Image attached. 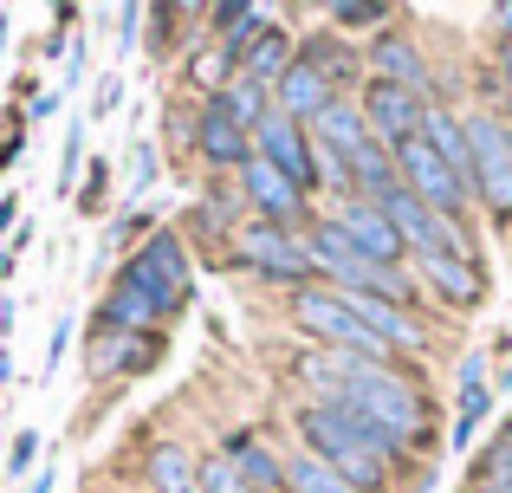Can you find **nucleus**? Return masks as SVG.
Instances as JSON below:
<instances>
[{
  "mask_svg": "<svg viewBox=\"0 0 512 493\" xmlns=\"http://www.w3.org/2000/svg\"><path fill=\"white\" fill-rule=\"evenodd\" d=\"M292 429H299L305 455H318L338 481H350L357 493H389L396 487V468H383V461L357 442V429L338 416V403H305L299 416H292Z\"/></svg>",
  "mask_w": 512,
  "mask_h": 493,
  "instance_id": "obj_1",
  "label": "nucleus"
},
{
  "mask_svg": "<svg viewBox=\"0 0 512 493\" xmlns=\"http://www.w3.org/2000/svg\"><path fill=\"white\" fill-rule=\"evenodd\" d=\"M292 325H299L305 338H318L325 351L363 357V364H389V357H396L357 312H350L344 292H331V286H299V292H292Z\"/></svg>",
  "mask_w": 512,
  "mask_h": 493,
  "instance_id": "obj_2",
  "label": "nucleus"
},
{
  "mask_svg": "<svg viewBox=\"0 0 512 493\" xmlns=\"http://www.w3.org/2000/svg\"><path fill=\"white\" fill-rule=\"evenodd\" d=\"M467 176H474V202L506 228L512 221V137L500 111L467 117Z\"/></svg>",
  "mask_w": 512,
  "mask_h": 493,
  "instance_id": "obj_3",
  "label": "nucleus"
},
{
  "mask_svg": "<svg viewBox=\"0 0 512 493\" xmlns=\"http://www.w3.org/2000/svg\"><path fill=\"white\" fill-rule=\"evenodd\" d=\"M117 286L156 299V305H163V318L182 312V305H188V253H182V234L156 228L150 241H143V253H130V260L117 266Z\"/></svg>",
  "mask_w": 512,
  "mask_h": 493,
  "instance_id": "obj_4",
  "label": "nucleus"
},
{
  "mask_svg": "<svg viewBox=\"0 0 512 493\" xmlns=\"http://www.w3.org/2000/svg\"><path fill=\"white\" fill-rule=\"evenodd\" d=\"M389 156H396V169H402V189H409L415 202H428L441 221H461V228H467V215H474V189H467V182L454 176V169L441 163V156L428 150L422 137H409L402 150H389Z\"/></svg>",
  "mask_w": 512,
  "mask_h": 493,
  "instance_id": "obj_5",
  "label": "nucleus"
},
{
  "mask_svg": "<svg viewBox=\"0 0 512 493\" xmlns=\"http://www.w3.org/2000/svg\"><path fill=\"white\" fill-rule=\"evenodd\" d=\"M234 260L253 266V273H266V279H286V286H312L318 279L312 253H305V234H286V228H273V221H247V228L234 234Z\"/></svg>",
  "mask_w": 512,
  "mask_h": 493,
  "instance_id": "obj_6",
  "label": "nucleus"
},
{
  "mask_svg": "<svg viewBox=\"0 0 512 493\" xmlns=\"http://www.w3.org/2000/svg\"><path fill=\"white\" fill-rule=\"evenodd\" d=\"M357 104H363V124H370V143H383V150H402L428 124V98L409 85H389V78H363Z\"/></svg>",
  "mask_w": 512,
  "mask_h": 493,
  "instance_id": "obj_7",
  "label": "nucleus"
},
{
  "mask_svg": "<svg viewBox=\"0 0 512 493\" xmlns=\"http://www.w3.org/2000/svg\"><path fill=\"white\" fill-rule=\"evenodd\" d=\"M253 156H266V163H273L299 195H318V189H325V163H318L312 130L292 124V117H279V111L266 117L260 130H253Z\"/></svg>",
  "mask_w": 512,
  "mask_h": 493,
  "instance_id": "obj_8",
  "label": "nucleus"
},
{
  "mask_svg": "<svg viewBox=\"0 0 512 493\" xmlns=\"http://www.w3.org/2000/svg\"><path fill=\"white\" fill-rule=\"evenodd\" d=\"M240 195H247L253 221H273V228H286V234L312 228V195H299L266 156H247V163H240Z\"/></svg>",
  "mask_w": 512,
  "mask_h": 493,
  "instance_id": "obj_9",
  "label": "nucleus"
},
{
  "mask_svg": "<svg viewBox=\"0 0 512 493\" xmlns=\"http://www.w3.org/2000/svg\"><path fill=\"white\" fill-rule=\"evenodd\" d=\"M331 221H338L344 241L357 247L370 266H389V273H396V266L409 260V247H402V234L389 228V215L376 202H363V195H331Z\"/></svg>",
  "mask_w": 512,
  "mask_h": 493,
  "instance_id": "obj_10",
  "label": "nucleus"
},
{
  "mask_svg": "<svg viewBox=\"0 0 512 493\" xmlns=\"http://www.w3.org/2000/svg\"><path fill=\"white\" fill-rule=\"evenodd\" d=\"M415 286L435 292L448 312H474L480 299H487V273H480V260H467V253H415Z\"/></svg>",
  "mask_w": 512,
  "mask_h": 493,
  "instance_id": "obj_11",
  "label": "nucleus"
},
{
  "mask_svg": "<svg viewBox=\"0 0 512 493\" xmlns=\"http://www.w3.org/2000/svg\"><path fill=\"white\" fill-rule=\"evenodd\" d=\"M370 78H389V85H409V91H422V98H435V65H428L422 46H415L409 33H396V26H383V33L370 39Z\"/></svg>",
  "mask_w": 512,
  "mask_h": 493,
  "instance_id": "obj_12",
  "label": "nucleus"
},
{
  "mask_svg": "<svg viewBox=\"0 0 512 493\" xmlns=\"http://www.w3.org/2000/svg\"><path fill=\"white\" fill-rule=\"evenodd\" d=\"M312 143H318V156H325V163H350V156L363 150V143H370V124H363V104L357 98H331L325 111L312 117Z\"/></svg>",
  "mask_w": 512,
  "mask_h": 493,
  "instance_id": "obj_13",
  "label": "nucleus"
},
{
  "mask_svg": "<svg viewBox=\"0 0 512 493\" xmlns=\"http://www.w3.org/2000/svg\"><path fill=\"white\" fill-rule=\"evenodd\" d=\"M195 150L208 156L214 169H240V163L253 156V137H247V130H240L214 98H201V111H195Z\"/></svg>",
  "mask_w": 512,
  "mask_h": 493,
  "instance_id": "obj_14",
  "label": "nucleus"
},
{
  "mask_svg": "<svg viewBox=\"0 0 512 493\" xmlns=\"http://www.w3.org/2000/svg\"><path fill=\"white\" fill-rule=\"evenodd\" d=\"M331 98H338V91H331V85H325V72H318V65H305V59H292V65H286V78L273 85V111H279V117H292V124H305V130H312V117L325 111Z\"/></svg>",
  "mask_w": 512,
  "mask_h": 493,
  "instance_id": "obj_15",
  "label": "nucleus"
},
{
  "mask_svg": "<svg viewBox=\"0 0 512 493\" xmlns=\"http://www.w3.org/2000/svg\"><path fill=\"white\" fill-rule=\"evenodd\" d=\"M156 357H163V331H137V338H130V331H98V344H91V377H124V370H150Z\"/></svg>",
  "mask_w": 512,
  "mask_h": 493,
  "instance_id": "obj_16",
  "label": "nucleus"
},
{
  "mask_svg": "<svg viewBox=\"0 0 512 493\" xmlns=\"http://www.w3.org/2000/svg\"><path fill=\"white\" fill-rule=\"evenodd\" d=\"M299 59L318 65V72H325V85L338 91V98H350V85L363 91V78H370V65L357 59V46H350L344 33H312V39L299 46Z\"/></svg>",
  "mask_w": 512,
  "mask_h": 493,
  "instance_id": "obj_17",
  "label": "nucleus"
},
{
  "mask_svg": "<svg viewBox=\"0 0 512 493\" xmlns=\"http://www.w3.org/2000/svg\"><path fill=\"white\" fill-rule=\"evenodd\" d=\"M221 455L234 461V474L247 481V493H279L286 487V455H273L260 435H227Z\"/></svg>",
  "mask_w": 512,
  "mask_h": 493,
  "instance_id": "obj_18",
  "label": "nucleus"
},
{
  "mask_svg": "<svg viewBox=\"0 0 512 493\" xmlns=\"http://www.w3.org/2000/svg\"><path fill=\"white\" fill-rule=\"evenodd\" d=\"M292 59H299V39H292L286 26L273 20V26H266V33L247 46V52H240V78H253V85L273 91L279 78H286V65H292Z\"/></svg>",
  "mask_w": 512,
  "mask_h": 493,
  "instance_id": "obj_19",
  "label": "nucleus"
},
{
  "mask_svg": "<svg viewBox=\"0 0 512 493\" xmlns=\"http://www.w3.org/2000/svg\"><path fill=\"white\" fill-rule=\"evenodd\" d=\"M143 481L150 493H201V461L188 442H156L150 461H143Z\"/></svg>",
  "mask_w": 512,
  "mask_h": 493,
  "instance_id": "obj_20",
  "label": "nucleus"
},
{
  "mask_svg": "<svg viewBox=\"0 0 512 493\" xmlns=\"http://www.w3.org/2000/svg\"><path fill=\"white\" fill-rule=\"evenodd\" d=\"M214 104H221V111L234 117V124L247 130V137L266 124V117H273V91H266V85H253V78H240V72L227 78L221 91H214Z\"/></svg>",
  "mask_w": 512,
  "mask_h": 493,
  "instance_id": "obj_21",
  "label": "nucleus"
},
{
  "mask_svg": "<svg viewBox=\"0 0 512 493\" xmlns=\"http://www.w3.org/2000/svg\"><path fill=\"white\" fill-rule=\"evenodd\" d=\"M286 493H357V487H350V481H338V474H331L318 455L292 448V455H286Z\"/></svg>",
  "mask_w": 512,
  "mask_h": 493,
  "instance_id": "obj_22",
  "label": "nucleus"
},
{
  "mask_svg": "<svg viewBox=\"0 0 512 493\" xmlns=\"http://www.w3.org/2000/svg\"><path fill=\"white\" fill-rule=\"evenodd\" d=\"M234 72H240L234 52L214 46V39H201V52H188V85H201V98H214V91H221Z\"/></svg>",
  "mask_w": 512,
  "mask_h": 493,
  "instance_id": "obj_23",
  "label": "nucleus"
},
{
  "mask_svg": "<svg viewBox=\"0 0 512 493\" xmlns=\"http://www.w3.org/2000/svg\"><path fill=\"white\" fill-rule=\"evenodd\" d=\"M383 26H396V13L389 7H376V0H344V7H331V33H383Z\"/></svg>",
  "mask_w": 512,
  "mask_h": 493,
  "instance_id": "obj_24",
  "label": "nucleus"
},
{
  "mask_svg": "<svg viewBox=\"0 0 512 493\" xmlns=\"http://www.w3.org/2000/svg\"><path fill=\"white\" fill-rule=\"evenodd\" d=\"M480 416H487V383H480V364L467 357L461 364V422H454V448H467V435H474Z\"/></svg>",
  "mask_w": 512,
  "mask_h": 493,
  "instance_id": "obj_25",
  "label": "nucleus"
},
{
  "mask_svg": "<svg viewBox=\"0 0 512 493\" xmlns=\"http://www.w3.org/2000/svg\"><path fill=\"white\" fill-rule=\"evenodd\" d=\"M480 487H500V493H512V422L500 429V442L480 455Z\"/></svg>",
  "mask_w": 512,
  "mask_h": 493,
  "instance_id": "obj_26",
  "label": "nucleus"
},
{
  "mask_svg": "<svg viewBox=\"0 0 512 493\" xmlns=\"http://www.w3.org/2000/svg\"><path fill=\"white\" fill-rule=\"evenodd\" d=\"M201 493H247V481L234 474L227 455H201Z\"/></svg>",
  "mask_w": 512,
  "mask_h": 493,
  "instance_id": "obj_27",
  "label": "nucleus"
},
{
  "mask_svg": "<svg viewBox=\"0 0 512 493\" xmlns=\"http://www.w3.org/2000/svg\"><path fill=\"white\" fill-rule=\"evenodd\" d=\"M33 461H39V435H33V429H20V435H13V448H7V481L33 474Z\"/></svg>",
  "mask_w": 512,
  "mask_h": 493,
  "instance_id": "obj_28",
  "label": "nucleus"
},
{
  "mask_svg": "<svg viewBox=\"0 0 512 493\" xmlns=\"http://www.w3.org/2000/svg\"><path fill=\"white\" fill-rule=\"evenodd\" d=\"M78 156H85V124H72V130H65V156H59V195L78 182Z\"/></svg>",
  "mask_w": 512,
  "mask_h": 493,
  "instance_id": "obj_29",
  "label": "nucleus"
},
{
  "mask_svg": "<svg viewBox=\"0 0 512 493\" xmlns=\"http://www.w3.org/2000/svg\"><path fill=\"white\" fill-rule=\"evenodd\" d=\"M20 150H26V117H20V111H7V124H0V169L20 163Z\"/></svg>",
  "mask_w": 512,
  "mask_h": 493,
  "instance_id": "obj_30",
  "label": "nucleus"
},
{
  "mask_svg": "<svg viewBox=\"0 0 512 493\" xmlns=\"http://www.w3.org/2000/svg\"><path fill=\"white\" fill-rule=\"evenodd\" d=\"M104 182H111V169L98 163V169H91V182H85V208H98V202H104Z\"/></svg>",
  "mask_w": 512,
  "mask_h": 493,
  "instance_id": "obj_31",
  "label": "nucleus"
},
{
  "mask_svg": "<svg viewBox=\"0 0 512 493\" xmlns=\"http://www.w3.org/2000/svg\"><path fill=\"white\" fill-rule=\"evenodd\" d=\"M65 344H72V325H65V318H59V325H52V351H46V370H52V364H59V357H65Z\"/></svg>",
  "mask_w": 512,
  "mask_h": 493,
  "instance_id": "obj_32",
  "label": "nucleus"
},
{
  "mask_svg": "<svg viewBox=\"0 0 512 493\" xmlns=\"http://www.w3.org/2000/svg\"><path fill=\"white\" fill-rule=\"evenodd\" d=\"M493 65H500V85H506V104H512V46H493Z\"/></svg>",
  "mask_w": 512,
  "mask_h": 493,
  "instance_id": "obj_33",
  "label": "nucleus"
},
{
  "mask_svg": "<svg viewBox=\"0 0 512 493\" xmlns=\"http://www.w3.org/2000/svg\"><path fill=\"white\" fill-rule=\"evenodd\" d=\"M493 26H500V39H493V46H512V7H493Z\"/></svg>",
  "mask_w": 512,
  "mask_h": 493,
  "instance_id": "obj_34",
  "label": "nucleus"
},
{
  "mask_svg": "<svg viewBox=\"0 0 512 493\" xmlns=\"http://www.w3.org/2000/svg\"><path fill=\"white\" fill-rule=\"evenodd\" d=\"M13 215H20V202H13V195H7V202H0V234L13 228Z\"/></svg>",
  "mask_w": 512,
  "mask_h": 493,
  "instance_id": "obj_35",
  "label": "nucleus"
},
{
  "mask_svg": "<svg viewBox=\"0 0 512 493\" xmlns=\"http://www.w3.org/2000/svg\"><path fill=\"white\" fill-rule=\"evenodd\" d=\"M7 273H13V253H7V247H0V279H7Z\"/></svg>",
  "mask_w": 512,
  "mask_h": 493,
  "instance_id": "obj_36",
  "label": "nucleus"
},
{
  "mask_svg": "<svg viewBox=\"0 0 512 493\" xmlns=\"http://www.w3.org/2000/svg\"><path fill=\"white\" fill-rule=\"evenodd\" d=\"M33 493H52V474H39V481H33Z\"/></svg>",
  "mask_w": 512,
  "mask_h": 493,
  "instance_id": "obj_37",
  "label": "nucleus"
},
{
  "mask_svg": "<svg viewBox=\"0 0 512 493\" xmlns=\"http://www.w3.org/2000/svg\"><path fill=\"white\" fill-rule=\"evenodd\" d=\"M0 52H7V13H0Z\"/></svg>",
  "mask_w": 512,
  "mask_h": 493,
  "instance_id": "obj_38",
  "label": "nucleus"
},
{
  "mask_svg": "<svg viewBox=\"0 0 512 493\" xmlns=\"http://www.w3.org/2000/svg\"><path fill=\"white\" fill-rule=\"evenodd\" d=\"M467 493H500V487H467Z\"/></svg>",
  "mask_w": 512,
  "mask_h": 493,
  "instance_id": "obj_39",
  "label": "nucleus"
},
{
  "mask_svg": "<svg viewBox=\"0 0 512 493\" xmlns=\"http://www.w3.org/2000/svg\"><path fill=\"white\" fill-rule=\"evenodd\" d=\"M422 493H435V487H422Z\"/></svg>",
  "mask_w": 512,
  "mask_h": 493,
  "instance_id": "obj_40",
  "label": "nucleus"
},
{
  "mask_svg": "<svg viewBox=\"0 0 512 493\" xmlns=\"http://www.w3.org/2000/svg\"><path fill=\"white\" fill-rule=\"evenodd\" d=\"M279 493H286V487H279Z\"/></svg>",
  "mask_w": 512,
  "mask_h": 493,
  "instance_id": "obj_41",
  "label": "nucleus"
}]
</instances>
